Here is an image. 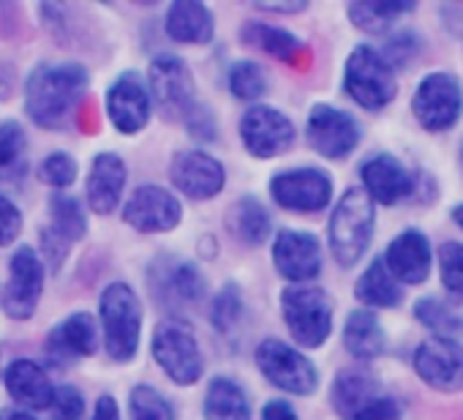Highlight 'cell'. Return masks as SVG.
Returning a JSON list of instances; mask_svg holds the SVG:
<instances>
[{
    "mask_svg": "<svg viewBox=\"0 0 463 420\" xmlns=\"http://www.w3.org/2000/svg\"><path fill=\"white\" fill-rule=\"evenodd\" d=\"M354 295L363 306H371V309H392L401 303L403 292L398 287V282L390 276V271L384 268V260L376 257L365 273L357 279V287H354Z\"/></svg>",
    "mask_w": 463,
    "mask_h": 420,
    "instance_id": "30",
    "label": "cell"
},
{
    "mask_svg": "<svg viewBox=\"0 0 463 420\" xmlns=\"http://www.w3.org/2000/svg\"><path fill=\"white\" fill-rule=\"evenodd\" d=\"M241 137L251 156L276 158L292 148L295 126L276 107H251L241 120Z\"/></svg>",
    "mask_w": 463,
    "mask_h": 420,
    "instance_id": "14",
    "label": "cell"
},
{
    "mask_svg": "<svg viewBox=\"0 0 463 420\" xmlns=\"http://www.w3.org/2000/svg\"><path fill=\"white\" fill-rule=\"evenodd\" d=\"M50 219H52V227L47 230L52 238H58L61 243H74L85 235L88 224H85V214L77 199L66 196V194H55L50 199Z\"/></svg>",
    "mask_w": 463,
    "mask_h": 420,
    "instance_id": "33",
    "label": "cell"
},
{
    "mask_svg": "<svg viewBox=\"0 0 463 420\" xmlns=\"http://www.w3.org/2000/svg\"><path fill=\"white\" fill-rule=\"evenodd\" d=\"M39 175H42L44 183H50V186H55V188H66V186H71L74 177H77V161H74V156H69V153H52V156H47V158L42 161Z\"/></svg>",
    "mask_w": 463,
    "mask_h": 420,
    "instance_id": "40",
    "label": "cell"
},
{
    "mask_svg": "<svg viewBox=\"0 0 463 420\" xmlns=\"http://www.w3.org/2000/svg\"><path fill=\"white\" fill-rule=\"evenodd\" d=\"M306 134H308V145L325 158H346L360 145L363 137L360 123L349 112L327 104H317L311 110Z\"/></svg>",
    "mask_w": 463,
    "mask_h": 420,
    "instance_id": "12",
    "label": "cell"
},
{
    "mask_svg": "<svg viewBox=\"0 0 463 420\" xmlns=\"http://www.w3.org/2000/svg\"><path fill=\"white\" fill-rule=\"evenodd\" d=\"M207 420H251V404L246 390L229 377H215L204 396Z\"/></svg>",
    "mask_w": 463,
    "mask_h": 420,
    "instance_id": "29",
    "label": "cell"
},
{
    "mask_svg": "<svg viewBox=\"0 0 463 420\" xmlns=\"http://www.w3.org/2000/svg\"><path fill=\"white\" fill-rule=\"evenodd\" d=\"M414 371L441 393L463 390V347L455 339L430 336L414 352Z\"/></svg>",
    "mask_w": 463,
    "mask_h": 420,
    "instance_id": "13",
    "label": "cell"
},
{
    "mask_svg": "<svg viewBox=\"0 0 463 420\" xmlns=\"http://www.w3.org/2000/svg\"><path fill=\"white\" fill-rule=\"evenodd\" d=\"M260 9H265V12H279V14H295V12H303L308 4H303V0H298V4H257Z\"/></svg>",
    "mask_w": 463,
    "mask_h": 420,
    "instance_id": "47",
    "label": "cell"
},
{
    "mask_svg": "<svg viewBox=\"0 0 463 420\" xmlns=\"http://www.w3.org/2000/svg\"><path fill=\"white\" fill-rule=\"evenodd\" d=\"M376 227L373 199L363 188H346L330 216V249L338 265L352 268L371 246Z\"/></svg>",
    "mask_w": 463,
    "mask_h": 420,
    "instance_id": "2",
    "label": "cell"
},
{
    "mask_svg": "<svg viewBox=\"0 0 463 420\" xmlns=\"http://www.w3.org/2000/svg\"><path fill=\"white\" fill-rule=\"evenodd\" d=\"M354 420H401V406L390 396H379Z\"/></svg>",
    "mask_w": 463,
    "mask_h": 420,
    "instance_id": "44",
    "label": "cell"
},
{
    "mask_svg": "<svg viewBox=\"0 0 463 420\" xmlns=\"http://www.w3.org/2000/svg\"><path fill=\"white\" fill-rule=\"evenodd\" d=\"M42 290H44V262L39 260V254L31 246L17 249V254L12 257L9 282H6L4 292H0L4 311L12 320L33 317Z\"/></svg>",
    "mask_w": 463,
    "mask_h": 420,
    "instance_id": "10",
    "label": "cell"
},
{
    "mask_svg": "<svg viewBox=\"0 0 463 420\" xmlns=\"http://www.w3.org/2000/svg\"><path fill=\"white\" fill-rule=\"evenodd\" d=\"M131 420H175L172 404L150 385H137L131 390Z\"/></svg>",
    "mask_w": 463,
    "mask_h": 420,
    "instance_id": "37",
    "label": "cell"
},
{
    "mask_svg": "<svg viewBox=\"0 0 463 420\" xmlns=\"http://www.w3.org/2000/svg\"><path fill=\"white\" fill-rule=\"evenodd\" d=\"M409 12H414V4H406V0H368V4L349 6V20L365 33H384Z\"/></svg>",
    "mask_w": 463,
    "mask_h": 420,
    "instance_id": "32",
    "label": "cell"
},
{
    "mask_svg": "<svg viewBox=\"0 0 463 420\" xmlns=\"http://www.w3.org/2000/svg\"><path fill=\"white\" fill-rule=\"evenodd\" d=\"M414 317L420 325H425L428 330H433L436 336H444V339H452L455 333L463 330V314L444 303L441 298H420L414 303Z\"/></svg>",
    "mask_w": 463,
    "mask_h": 420,
    "instance_id": "34",
    "label": "cell"
},
{
    "mask_svg": "<svg viewBox=\"0 0 463 420\" xmlns=\"http://www.w3.org/2000/svg\"><path fill=\"white\" fill-rule=\"evenodd\" d=\"M169 175H172V183L177 186V191H183L191 199H210L226 183V172H223L221 161H215L213 156L199 153V150L177 153L172 158Z\"/></svg>",
    "mask_w": 463,
    "mask_h": 420,
    "instance_id": "18",
    "label": "cell"
},
{
    "mask_svg": "<svg viewBox=\"0 0 463 420\" xmlns=\"http://www.w3.org/2000/svg\"><path fill=\"white\" fill-rule=\"evenodd\" d=\"M150 91H153L158 112L166 120L188 118L196 110L194 77L183 58H175V55L156 58L150 66Z\"/></svg>",
    "mask_w": 463,
    "mask_h": 420,
    "instance_id": "9",
    "label": "cell"
},
{
    "mask_svg": "<svg viewBox=\"0 0 463 420\" xmlns=\"http://www.w3.org/2000/svg\"><path fill=\"white\" fill-rule=\"evenodd\" d=\"M284 322L300 347L317 349L333 330V301L319 287H287L281 295Z\"/></svg>",
    "mask_w": 463,
    "mask_h": 420,
    "instance_id": "4",
    "label": "cell"
},
{
    "mask_svg": "<svg viewBox=\"0 0 463 420\" xmlns=\"http://www.w3.org/2000/svg\"><path fill=\"white\" fill-rule=\"evenodd\" d=\"M460 167H463V145H460Z\"/></svg>",
    "mask_w": 463,
    "mask_h": 420,
    "instance_id": "50",
    "label": "cell"
},
{
    "mask_svg": "<svg viewBox=\"0 0 463 420\" xmlns=\"http://www.w3.org/2000/svg\"><path fill=\"white\" fill-rule=\"evenodd\" d=\"M4 382H6L9 396L17 404H23L28 409H50L55 387L39 363L25 360V358L9 363V368L4 371Z\"/></svg>",
    "mask_w": 463,
    "mask_h": 420,
    "instance_id": "23",
    "label": "cell"
},
{
    "mask_svg": "<svg viewBox=\"0 0 463 420\" xmlns=\"http://www.w3.org/2000/svg\"><path fill=\"white\" fill-rule=\"evenodd\" d=\"M153 295H158L164 303L177 306V303H196L204 295V276L194 262L185 260H172L166 268L156 265V279H153Z\"/></svg>",
    "mask_w": 463,
    "mask_h": 420,
    "instance_id": "24",
    "label": "cell"
},
{
    "mask_svg": "<svg viewBox=\"0 0 463 420\" xmlns=\"http://www.w3.org/2000/svg\"><path fill=\"white\" fill-rule=\"evenodd\" d=\"M99 347V328L96 320L85 311L71 314L69 320H63L61 325L52 328V333L47 336L44 352L47 360L52 366H69L80 358L93 355Z\"/></svg>",
    "mask_w": 463,
    "mask_h": 420,
    "instance_id": "19",
    "label": "cell"
},
{
    "mask_svg": "<svg viewBox=\"0 0 463 420\" xmlns=\"http://www.w3.org/2000/svg\"><path fill=\"white\" fill-rule=\"evenodd\" d=\"M213 14L207 6L194 0H180L166 12V33L183 44H207L213 39Z\"/></svg>",
    "mask_w": 463,
    "mask_h": 420,
    "instance_id": "27",
    "label": "cell"
},
{
    "mask_svg": "<svg viewBox=\"0 0 463 420\" xmlns=\"http://www.w3.org/2000/svg\"><path fill=\"white\" fill-rule=\"evenodd\" d=\"M107 115L120 134H137L150 120V96L139 74L126 72L107 93Z\"/></svg>",
    "mask_w": 463,
    "mask_h": 420,
    "instance_id": "16",
    "label": "cell"
},
{
    "mask_svg": "<svg viewBox=\"0 0 463 420\" xmlns=\"http://www.w3.org/2000/svg\"><path fill=\"white\" fill-rule=\"evenodd\" d=\"M241 39L246 44H251V47L265 50L268 55L279 58V61L295 66V69H306L311 63L308 47L284 28H273V25H265V23H246L243 31H241Z\"/></svg>",
    "mask_w": 463,
    "mask_h": 420,
    "instance_id": "25",
    "label": "cell"
},
{
    "mask_svg": "<svg viewBox=\"0 0 463 420\" xmlns=\"http://www.w3.org/2000/svg\"><path fill=\"white\" fill-rule=\"evenodd\" d=\"M276 271L289 282H311L322 271L319 241L300 230H281L273 243Z\"/></svg>",
    "mask_w": 463,
    "mask_h": 420,
    "instance_id": "17",
    "label": "cell"
},
{
    "mask_svg": "<svg viewBox=\"0 0 463 420\" xmlns=\"http://www.w3.org/2000/svg\"><path fill=\"white\" fill-rule=\"evenodd\" d=\"M270 194L287 210L317 214V210L327 207L333 199V180L322 169L300 167V169L279 172L270 183Z\"/></svg>",
    "mask_w": 463,
    "mask_h": 420,
    "instance_id": "11",
    "label": "cell"
},
{
    "mask_svg": "<svg viewBox=\"0 0 463 420\" xmlns=\"http://www.w3.org/2000/svg\"><path fill=\"white\" fill-rule=\"evenodd\" d=\"M452 222L463 230V205H455L452 207Z\"/></svg>",
    "mask_w": 463,
    "mask_h": 420,
    "instance_id": "49",
    "label": "cell"
},
{
    "mask_svg": "<svg viewBox=\"0 0 463 420\" xmlns=\"http://www.w3.org/2000/svg\"><path fill=\"white\" fill-rule=\"evenodd\" d=\"M229 88H232V93H235L238 99L254 101V99L268 93V74H265V69L260 63L241 61V63L232 66V72H229Z\"/></svg>",
    "mask_w": 463,
    "mask_h": 420,
    "instance_id": "36",
    "label": "cell"
},
{
    "mask_svg": "<svg viewBox=\"0 0 463 420\" xmlns=\"http://www.w3.org/2000/svg\"><path fill=\"white\" fill-rule=\"evenodd\" d=\"M382 260L395 282L422 284L430 273V243L420 230H406L387 246Z\"/></svg>",
    "mask_w": 463,
    "mask_h": 420,
    "instance_id": "21",
    "label": "cell"
},
{
    "mask_svg": "<svg viewBox=\"0 0 463 420\" xmlns=\"http://www.w3.org/2000/svg\"><path fill=\"white\" fill-rule=\"evenodd\" d=\"M101 328L112 360L126 363L137 355L139 330H142V306L128 284L115 282L101 292Z\"/></svg>",
    "mask_w": 463,
    "mask_h": 420,
    "instance_id": "3",
    "label": "cell"
},
{
    "mask_svg": "<svg viewBox=\"0 0 463 420\" xmlns=\"http://www.w3.org/2000/svg\"><path fill=\"white\" fill-rule=\"evenodd\" d=\"M93 420H120V409H118V401L112 396H101L96 401V412H93Z\"/></svg>",
    "mask_w": 463,
    "mask_h": 420,
    "instance_id": "46",
    "label": "cell"
},
{
    "mask_svg": "<svg viewBox=\"0 0 463 420\" xmlns=\"http://www.w3.org/2000/svg\"><path fill=\"white\" fill-rule=\"evenodd\" d=\"M439 271L447 292L463 298V243L447 241L439 246Z\"/></svg>",
    "mask_w": 463,
    "mask_h": 420,
    "instance_id": "39",
    "label": "cell"
},
{
    "mask_svg": "<svg viewBox=\"0 0 463 420\" xmlns=\"http://www.w3.org/2000/svg\"><path fill=\"white\" fill-rule=\"evenodd\" d=\"M20 230H23V214L12 199L0 196V246L14 243Z\"/></svg>",
    "mask_w": 463,
    "mask_h": 420,
    "instance_id": "43",
    "label": "cell"
},
{
    "mask_svg": "<svg viewBox=\"0 0 463 420\" xmlns=\"http://www.w3.org/2000/svg\"><path fill=\"white\" fill-rule=\"evenodd\" d=\"M360 177H363V186H365L363 191L373 202H382V205H395V202L406 199L414 191V177L390 153L371 156L360 167Z\"/></svg>",
    "mask_w": 463,
    "mask_h": 420,
    "instance_id": "20",
    "label": "cell"
},
{
    "mask_svg": "<svg viewBox=\"0 0 463 420\" xmlns=\"http://www.w3.org/2000/svg\"><path fill=\"white\" fill-rule=\"evenodd\" d=\"M344 88L365 110H382L398 93L392 69L384 63V58L373 47H365V44L352 50L346 61Z\"/></svg>",
    "mask_w": 463,
    "mask_h": 420,
    "instance_id": "6",
    "label": "cell"
},
{
    "mask_svg": "<svg viewBox=\"0 0 463 420\" xmlns=\"http://www.w3.org/2000/svg\"><path fill=\"white\" fill-rule=\"evenodd\" d=\"M257 366L284 393L311 396L319 385L317 366L303 352L279 339H268L257 347Z\"/></svg>",
    "mask_w": 463,
    "mask_h": 420,
    "instance_id": "8",
    "label": "cell"
},
{
    "mask_svg": "<svg viewBox=\"0 0 463 420\" xmlns=\"http://www.w3.org/2000/svg\"><path fill=\"white\" fill-rule=\"evenodd\" d=\"M417 52H420V39L411 31H401L387 42L384 52H379V55L384 58V63L390 69H403L417 58Z\"/></svg>",
    "mask_w": 463,
    "mask_h": 420,
    "instance_id": "41",
    "label": "cell"
},
{
    "mask_svg": "<svg viewBox=\"0 0 463 420\" xmlns=\"http://www.w3.org/2000/svg\"><path fill=\"white\" fill-rule=\"evenodd\" d=\"M344 347L349 355L360 358V360H373L384 352L387 347V336L382 330L379 317L371 309H357L346 317L344 325Z\"/></svg>",
    "mask_w": 463,
    "mask_h": 420,
    "instance_id": "28",
    "label": "cell"
},
{
    "mask_svg": "<svg viewBox=\"0 0 463 420\" xmlns=\"http://www.w3.org/2000/svg\"><path fill=\"white\" fill-rule=\"evenodd\" d=\"M411 112L428 131H447L460 120L463 112V85L449 72L428 74L411 99Z\"/></svg>",
    "mask_w": 463,
    "mask_h": 420,
    "instance_id": "7",
    "label": "cell"
},
{
    "mask_svg": "<svg viewBox=\"0 0 463 420\" xmlns=\"http://www.w3.org/2000/svg\"><path fill=\"white\" fill-rule=\"evenodd\" d=\"M25 131L20 123L9 120L0 126V175H9V180L20 177L25 172Z\"/></svg>",
    "mask_w": 463,
    "mask_h": 420,
    "instance_id": "35",
    "label": "cell"
},
{
    "mask_svg": "<svg viewBox=\"0 0 463 420\" xmlns=\"http://www.w3.org/2000/svg\"><path fill=\"white\" fill-rule=\"evenodd\" d=\"M123 219L139 233H166L183 219V207L175 194L161 186H142L131 194L123 207Z\"/></svg>",
    "mask_w": 463,
    "mask_h": 420,
    "instance_id": "15",
    "label": "cell"
},
{
    "mask_svg": "<svg viewBox=\"0 0 463 420\" xmlns=\"http://www.w3.org/2000/svg\"><path fill=\"white\" fill-rule=\"evenodd\" d=\"M229 227L249 246H262L268 241L270 230H273L268 207L254 196H246V199H241L235 207H232Z\"/></svg>",
    "mask_w": 463,
    "mask_h": 420,
    "instance_id": "31",
    "label": "cell"
},
{
    "mask_svg": "<svg viewBox=\"0 0 463 420\" xmlns=\"http://www.w3.org/2000/svg\"><path fill=\"white\" fill-rule=\"evenodd\" d=\"M50 412H52V420H82L85 398L74 385H61V387H55Z\"/></svg>",
    "mask_w": 463,
    "mask_h": 420,
    "instance_id": "42",
    "label": "cell"
},
{
    "mask_svg": "<svg viewBox=\"0 0 463 420\" xmlns=\"http://www.w3.org/2000/svg\"><path fill=\"white\" fill-rule=\"evenodd\" d=\"M153 358L177 385H191L202 377V352L191 325L180 317L158 322L153 333Z\"/></svg>",
    "mask_w": 463,
    "mask_h": 420,
    "instance_id": "5",
    "label": "cell"
},
{
    "mask_svg": "<svg viewBox=\"0 0 463 420\" xmlns=\"http://www.w3.org/2000/svg\"><path fill=\"white\" fill-rule=\"evenodd\" d=\"M243 317V298H241V290L238 284H226L215 301H213V311H210V320L215 325L218 333H229L235 328Z\"/></svg>",
    "mask_w": 463,
    "mask_h": 420,
    "instance_id": "38",
    "label": "cell"
},
{
    "mask_svg": "<svg viewBox=\"0 0 463 420\" xmlns=\"http://www.w3.org/2000/svg\"><path fill=\"white\" fill-rule=\"evenodd\" d=\"M382 396V385L376 377H371L368 371H341L333 382L330 398L333 406L341 417L354 420L368 404H373Z\"/></svg>",
    "mask_w": 463,
    "mask_h": 420,
    "instance_id": "26",
    "label": "cell"
},
{
    "mask_svg": "<svg viewBox=\"0 0 463 420\" xmlns=\"http://www.w3.org/2000/svg\"><path fill=\"white\" fill-rule=\"evenodd\" d=\"M126 186V164L115 153H99L88 177V205L93 214L107 216L118 207Z\"/></svg>",
    "mask_w": 463,
    "mask_h": 420,
    "instance_id": "22",
    "label": "cell"
},
{
    "mask_svg": "<svg viewBox=\"0 0 463 420\" xmlns=\"http://www.w3.org/2000/svg\"><path fill=\"white\" fill-rule=\"evenodd\" d=\"M262 420H298V412L287 401H270L262 412Z\"/></svg>",
    "mask_w": 463,
    "mask_h": 420,
    "instance_id": "45",
    "label": "cell"
},
{
    "mask_svg": "<svg viewBox=\"0 0 463 420\" xmlns=\"http://www.w3.org/2000/svg\"><path fill=\"white\" fill-rule=\"evenodd\" d=\"M0 420H36L25 409H0Z\"/></svg>",
    "mask_w": 463,
    "mask_h": 420,
    "instance_id": "48",
    "label": "cell"
},
{
    "mask_svg": "<svg viewBox=\"0 0 463 420\" xmlns=\"http://www.w3.org/2000/svg\"><path fill=\"white\" fill-rule=\"evenodd\" d=\"M88 88V72L80 63L39 66L25 82V110L42 129H61L74 115Z\"/></svg>",
    "mask_w": 463,
    "mask_h": 420,
    "instance_id": "1",
    "label": "cell"
}]
</instances>
